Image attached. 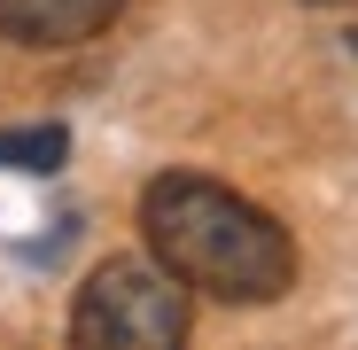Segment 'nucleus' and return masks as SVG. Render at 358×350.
Listing matches in <instances>:
<instances>
[{
    "label": "nucleus",
    "instance_id": "nucleus-1",
    "mask_svg": "<svg viewBox=\"0 0 358 350\" xmlns=\"http://www.w3.org/2000/svg\"><path fill=\"white\" fill-rule=\"evenodd\" d=\"M141 233L148 257L187 280V296L218 304H280L296 288V242L273 210L234 195L203 171H164L141 187Z\"/></svg>",
    "mask_w": 358,
    "mask_h": 350
},
{
    "label": "nucleus",
    "instance_id": "nucleus-2",
    "mask_svg": "<svg viewBox=\"0 0 358 350\" xmlns=\"http://www.w3.org/2000/svg\"><path fill=\"white\" fill-rule=\"evenodd\" d=\"M195 327L187 280H171L156 257H109L86 272L71 304V342L78 350H179Z\"/></svg>",
    "mask_w": 358,
    "mask_h": 350
},
{
    "label": "nucleus",
    "instance_id": "nucleus-3",
    "mask_svg": "<svg viewBox=\"0 0 358 350\" xmlns=\"http://www.w3.org/2000/svg\"><path fill=\"white\" fill-rule=\"evenodd\" d=\"M117 16H125V0H0V39H16V47H86Z\"/></svg>",
    "mask_w": 358,
    "mask_h": 350
},
{
    "label": "nucleus",
    "instance_id": "nucleus-4",
    "mask_svg": "<svg viewBox=\"0 0 358 350\" xmlns=\"http://www.w3.org/2000/svg\"><path fill=\"white\" fill-rule=\"evenodd\" d=\"M0 163L8 171H63L71 163V133L63 125H8L0 133Z\"/></svg>",
    "mask_w": 358,
    "mask_h": 350
},
{
    "label": "nucleus",
    "instance_id": "nucleus-5",
    "mask_svg": "<svg viewBox=\"0 0 358 350\" xmlns=\"http://www.w3.org/2000/svg\"><path fill=\"white\" fill-rule=\"evenodd\" d=\"M350 54H358V24H350Z\"/></svg>",
    "mask_w": 358,
    "mask_h": 350
}]
</instances>
